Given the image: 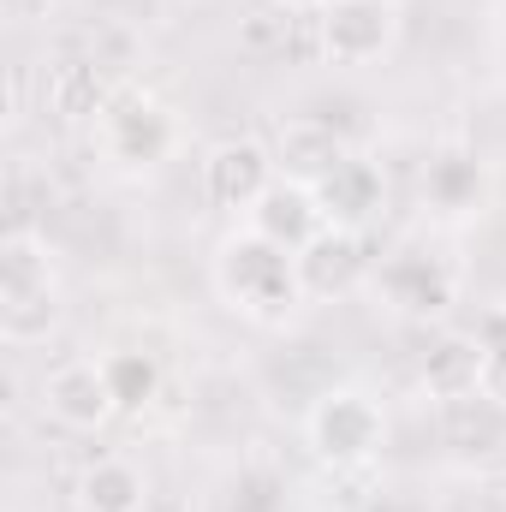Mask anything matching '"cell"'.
Returning <instances> with one entry per match:
<instances>
[{"label":"cell","mask_w":506,"mask_h":512,"mask_svg":"<svg viewBox=\"0 0 506 512\" xmlns=\"http://www.w3.org/2000/svg\"><path fill=\"white\" fill-rule=\"evenodd\" d=\"M102 370H108V387H114L120 411H143V405L161 393V364H155L149 352H108Z\"/></svg>","instance_id":"17"},{"label":"cell","mask_w":506,"mask_h":512,"mask_svg":"<svg viewBox=\"0 0 506 512\" xmlns=\"http://www.w3.org/2000/svg\"><path fill=\"white\" fill-rule=\"evenodd\" d=\"M96 6H114V0H96Z\"/></svg>","instance_id":"21"},{"label":"cell","mask_w":506,"mask_h":512,"mask_svg":"<svg viewBox=\"0 0 506 512\" xmlns=\"http://www.w3.org/2000/svg\"><path fill=\"white\" fill-rule=\"evenodd\" d=\"M477 387L495 399V405H506V310H489L483 316V334H477Z\"/></svg>","instance_id":"18"},{"label":"cell","mask_w":506,"mask_h":512,"mask_svg":"<svg viewBox=\"0 0 506 512\" xmlns=\"http://www.w3.org/2000/svg\"><path fill=\"white\" fill-rule=\"evenodd\" d=\"M387 423H381V405L358 387H334L316 399L310 411V447L328 459V465H364L381 447Z\"/></svg>","instance_id":"4"},{"label":"cell","mask_w":506,"mask_h":512,"mask_svg":"<svg viewBox=\"0 0 506 512\" xmlns=\"http://www.w3.org/2000/svg\"><path fill=\"white\" fill-rule=\"evenodd\" d=\"M42 405H48V417L66 423V429H102V423L120 411V399H114V387H108V370H102L96 358L60 364V370L42 382Z\"/></svg>","instance_id":"7"},{"label":"cell","mask_w":506,"mask_h":512,"mask_svg":"<svg viewBox=\"0 0 506 512\" xmlns=\"http://www.w3.org/2000/svg\"><path fill=\"white\" fill-rule=\"evenodd\" d=\"M316 191V209H322V221L328 227H346V233H358L370 215L381 209V173L370 161H358V155H346L322 185H310Z\"/></svg>","instance_id":"10"},{"label":"cell","mask_w":506,"mask_h":512,"mask_svg":"<svg viewBox=\"0 0 506 512\" xmlns=\"http://www.w3.org/2000/svg\"><path fill=\"white\" fill-rule=\"evenodd\" d=\"M102 149L120 161V167H155V161H167V149H173V114L155 102V96H143V90H126V96H114L108 108H102Z\"/></svg>","instance_id":"5"},{"label":"cell","mask_w":506,"mask_h":512,"mask_svg":"<svg viewBox=\"0 0 506 512\" xmlns=\"http://www.w3.org/2000/svg\"><path fill=\"white\" fill-rule=\"evenodd\" d=\"M477 340H447V346H435L429 352V364H423V387L435 393V399H459V393H471L477 387Z\"/></svg>","instance_id":"16"},{"label":"cell","mask_w":506,"mask_h":512,"mask_svg":"<svg viewBox=\"0 0 506 512\" xmlns=\"http://www.w3.org/2000/svg\"><path fill=\"white\" fill-rule=\"evenodd\" d=\"M274 6H286V12H322L328 0H274Z\"/></svg>","instance_id":"20"},{"label":"cell","mask_w":506,"mask_h":512,"mask_svg":"<svg viewBox=\"0 0 506 512\" xmlns=\"http://www.w3.org/2000/svg\"><path fill=\"white\" fill-rule=\"evenodd\" d=\"M346 155H352V149L334 137V126L292 120V126L280 131V167H286V179H298V185H322Z\"/></svg>","instance_id":"14"},{"label":"cell","mask_w":506,"mask_h":512,"mask_svg":"<svg viewBox=\"0 0 506 512\" xmlns=\"http://www.w3.org/2000/svg\"><path fill=\"white\" fill-rule=\"evenodd\" d=\"M215 292L251 316V322H286L310 292H304V268L298 251L262 239L256 227H239L215 245Z\"/></svg>","instance_id":"1"},{"label":"cell","mask_w":506,"mask_h":512,"mask_svg":"<svg viewBox=\"0 0 506 512\" xmlns=\"http://www.w3.org/2000/svg\"><path fill=\"white\" fill-rule=\"evenodd\" d=\"M274 185V155L251 143V137H233V143H215L209 161H203V191L215 209H233V215H251L256 197Z\"/></svg>","instance_id":"6"},{"label":"cell","mask_w":506,"mask_h":512,"mask_svg":"<svg viewBox=\"0 0 506 512\" xmlns=\"http://www.w3.org/2000/svg\"><path fill=\"white\" fill-rule=\"evenodd\" d=\"M441 441L453 453H495L506 441V405H495L483 387L441 399Z\"/></svg>","instance_id":"13"},{"label":"cell","mask_w":506,"mask_h":512,"mask_svg":"<svg viewBox=\"0 0 506 512\" xmlns=\"http://www.w3.org/2000/svg\"><path fill=\"white\" fill-rule=\"evenodd\" d=\"M143 501H149V483L126 459H96L78 477V507L84 512H143Z\"/></svg>","instance_id":"15"},{"label":"cell","mask_w":506,"mask_h":512,"mask_svg":"<svg viewBox=\"0 0 506 512\" xmlns=\"http://www.w3.org/2000/svg\"><path fill=\"white\" fill-rule=\"evenodd\" d=\"M60 328V280L30 233H12L0 251V334L12 346H42Z\"/></svg>","instance_id":"2"},{"label":"cell","mask_w":506,"mask_h":512,"mask_svg":"<svg viewBox=\"0 0 506 512\" xmlns=\"http://www.w3.org/2000/svg\"><path fill=\"white\" fill-rule=\"evenodd\" d=\"M376 286L399 316H441L453 304V274L429 251H393L376 268Z\"/></svg>","instance_id":"8"},{"label":"cell","mask_w":506,"mask_h":512,"mask_svg":"<svg viewBox=\"0 0 506 512\" xmlns=\"http://www.w3.org/2000/svg\"><path fill=\"white\" fill-rule=\"evenodd\" d=\"M423 197H429L441 215H471V209H483V197H489V167H483L471 149H441V155L423 167Z\"/></svg>","instance_id":"12"},{"label":"cell","mask_w":506,"mask_h":512,"mask_svg":"<svg viewBox=\"0 0 506 512\" xmlns=\"http://www.w3.org/2000/svg\"><path fill=\"white\" fill-rule=\"evenodd\" d=\"M316 36L334 66H370L381 54H393L399 42V6L393 0H328L316 12Z\"/></svg>","instance_id":"3"},{"label":"cell","mask_w":506,"mask_h":512,"mask_svg":"<svg viewBox=\"0 0 506 512\" xmlns=\"http://www.w3.org/2000/svg\"><path fill=\"white\" fill-rule=\"evenodd\" d=\"M298 268H304V292L310 298H340L364 280V251H358V233L346 227H322L304 251H298Z\"/></svg>","instance_id":"11"},{"label":"cell","mask_w":506,"mask_h":512,"mask_svg":"<svg viewBox=\"0 0 506 512\" xmlns=\"http://www.w3.org/2000/svg\"><path fill=\"white\" fill-rule=\"evenodd\" d=\"M245 227H256L262 239H274V245H286V251H304L328 221H322L310 185H298V179H274V185L256 197V209L245 215Z\"/></svg>","instance_id":"9"},{"label":"cell","mask_w":506,"mask_h":512,"mask_svg":"<svg viewBox=\"0 0 506 512\" xmlns=\"http://www.w3.org/2000/svg\"><path fill=\"white\" fill-rule=\"evenodd\" d=\"M233 512H280V483L274 477H245L233 489Z\"/></svg>","instance_id":"19"}]
</instances>
